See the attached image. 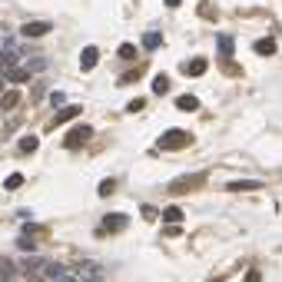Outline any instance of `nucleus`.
Returning <instances> with one entry per match:
<instances>
[{"label": "nucleus", "instance_id": "f257e3e1", "mask_svg": "<svg viewBox=\"0 0 282 282\" xmlns=\"http://www.w3.org/2000/svg\"><path fill=\"white\" fill-rule=\"evenodd\" d=\"M199 186H206V173H193V176H179V179L169 183V193L173 196H186V193H196Z\"/></svg>", "mask_w": 282, "mask_h": 282}, {"label": "nucleus", "instance_id": "f03ea898", "mask_svg": "<svg viewBox=\"0 0 282 282\" xmlns=\"http://www.w3.org/2000/svg\"><path fill=\"white\" fill-rule=\"evenodd\" d=\"M156 143H159V150H186V146L193 143V133H186V130H166Z\"/></svg>", "mask_w": 282, "mask_h": 282}, {"label": "nucleus", "instance_id": "7ed1b4c3", "mask_svg": "<svg viewBox=\"0 0 282 282\" xmlns=\"http://www.w3.org/2000/svg\"><path fill=\"white\" fill-rule=\"evenodd\" d=\"M73 276L80 279V282H100V276H103V266L96 263V259H80V263L73 266Z\"/></svg>", "mask_w": 282, "mask_h": 282}, {"label": "nucleus", "instance_id": "20e7f679", "mask_svg": "<svg viewBox=\"0 0 282 282\" xmlns=\"http://www.w3.org/2000/svg\"><path fill=\"white\" fill-rule=\"evenodd\" d=\"M50 30H53L50 20H30V24L20 27V37H27V40H40V37H47Z\"/></svg>", "mask_w": 282, "mask_h": 282}, {"label": "nucleus", "instance_id": "39448f33", "mask_svg": "<svg viewBox=\"0 0 282 282\" xmlns=\"http://www.w3.org/2000/svg\"><path fill=\"white\" fill-rule=\"evenodd\" d=\"M87 139H93V126H76V130H70L67 136H63V146H67V150H76V146H83Z\"/></svg>", "mask_w": 282, "mask_h": 282}, {"label": "nucleus", "instance_id": "423d86ee", "mask_svg": "<svg viewBox=\"0 0 282 282\" xmlns=\"http://www.w3.org/2000/svg\"><path fill=\"white\" fill-rule=\"evenodd\" d=\"M126 223H130V216H123V213H110V216H103V226L96 229V236H107V232H119V229H126Z\"/></svg>", "mask_w": 282, "mask_h": 282}, {"label": "nucleus", "instance_id": "0eeeda50", "mask_svg": "<svg viewBox=\"0 0 282 282\" xmlns=\"http://www.w3.org/2000/svg\"><path fill=\"white\" fill-rule=\"evenodd\" d=\"M0 76H4L7 83H17V87H20V83L30 80V70H27V67H17V63H13V67H4V73H0Z\"/></svg>", "mask_w": 282, "mask_h": 282}, {"label": "nucleus", "instance_id": "6e6552de", "mask_svg": "<svg viewBox=\"0 0 282 282\" xmlns=\"http://www.w3.org/2000/svg\"><path fill=\"white\" fill-rule=\"evenodd\" d=\"M229 193H256V189H263V183L259 179H229Z\"/></svg>", "mask_w": 282, "mask_h": 282}, {"label": "nucleus", "instance_id": "1a4fd4ad", "mask_svg": "<svg viewBox=\"0 0 282 282\" xmlns=\"http://www.w3.org/2000/svg\"><path fill=\"white\" fill-rule=\"evenodd\" d=\"M47 269V259L44 256H30L24 259V266H20V276H33V272H44Z\"/></svg>", "mask_w": 282, "mask_h": 282}, {"label": "nucleus", "instance_id": "9d476101", "mask_svg": "<svg viewBox=\"0 0 282 282\" xmlns=\"http://www.w3.org/2000/svg\"><path fill=\"white\" fill-rule=\"evenodd\" d=\"M96 60H100V50H96V47H83V53H80V70H83V73H90V70L96 67Z\"/></svg>", "mask_w": 282, "mask_h": 282}, {"label": "nucleus", "instance_id": "9b49d317", "mask_svg": "<svg viewBox=\"0 0 282 282\" xmlns=\"http://www.w3.org/2000/svg\"><path fill=\"white\" fill-rule=\"evenodd\" d=\"M80 113H83V107H76V103H73V107H63V110L50 119V130H53V126H60V123H70V119L80 116Z\"/></svg>", "mask_w": 282, "mask_h": 282}, {"label": "nucleus", "instance_id": "f8f14e48", "mask_svg": "<svg viewBox=\"0 0 282 282\" xmlns=\"http://www.w3.org/2000/svg\"><path fill=\"white\" fill-rule=\"evenodd\" d=\"M20 276V269H17V263L13 259H0V282H10V279H17Z\"/></svg>", "mask_w": 282, "mask_h": 282}, {"label": "nucleus", "instance_id": "ddd939ff", "mask_svg": "<svg viewBox=\"0 0 282 282\" xmlns=\"http://www.w3.org/2000/svg\"><path fill=\"white\" fill-rule=\"evenodd\" d=\"M183 73H186V76H203V73H206V56H193V60L183 67Z\"/></svg>", "mask_w": 282, "mask_h": 282}, {"label": "nucleus", "instance_id": "4468645a", "mask_svg": "<svg viewBox=\"0 0 282 282\" xmlns=\"http://www.w3.org/2000/svg\"><path fill=\"white\" fill-rule=\"evenodd\" d=\"M63 276H67V269H63L60 263H47V269H44V279L47 282H60Z\"/></svg>", "mask_w": 282, "mask_h": 282}, {"label": "nucleus", "instance_id": "2eb2a0df", "mask_svg": "<svg viewBox=\"0 0 282 282\" xmlns=\"http://www.w3.org/2000/svg\"><path fill=\"white\" fill-rule=\"evenodd\" d=\"M176 110H186V113H196V110H199V100H196L193 93H186V96H179V100H176Z\"/></svg>", "mask_w": 282, "mask_h": 282}, {"label": "nucleus", "instance_id": "dca6fc26", "mask_svg": "<svg viewBox=\"0 0 282 282\" xmlns=\"http://www.w3.org/2000/svg\"><path fill=\"white\" fill-rule=\"evenodd\" d=\"M20 103V90H7L4 96H0V110H13Z\"/></svg>", "mask_w": 282, "mask_h": 282}, {"label": "nucleus", "instance_id": "f3484780", "mask_svg": "<svg viewBox=\"0 0 282 282\" xmlns=\"http://www.w3.org/2000/svg\"><path fill=\"white\" fill-rule=\"evenodd\" d=\"M163 219H166L169 226H179V223H183V209H179V206H166V209H163Z\"/></svg>", "mask_w": 282, "mask_h": 282}, {"label": "nucleus", "instance_id": "a211bd4d", "mask_svg": "<svg viewBox=\"0 0 282 282\" xmlns=\"http://www.w3.org/2000/svg\"><path fill=\"white\" fill-rule=\"evenodd\" d=\"M37 146H40V139H37V136H24V139H20V143H17V150L24 153V156H30V153L37 150Z\"/></svg>", "mask_w": 282, "mask_h": 282}, {"label": "nucleus", "instance_id": "6ab92c4d", "mask_svg": "<svg viewBox=\"0 0 282 282\" xmlns=\"http://www.w3.org/2000/svg\"><path fill=\"white\" fill-rule=\"evenodd\" d=\"M256 53H263V56H272L276 53V40H256V47H252Z\"/></svg>", "mask_w": 282, "mask_h": 282}, {"label": "nucleus", "instance_id": "aec40b11", "mask_svg": "<svg viewBox=\"0 0 282 282\" xmlns=\"http://www.w3.org/2000/svg\"><path fill=\"white\" fill-rule=\"evenodd\" d=\"M166 90H169V76H166V73H159V76H153V93H159V96H163V93H166Z\"/></svg>", "mask_w": 282, "mask_h": 282}, {"label": "nucleus", "instance_id": "412c9836", "mask_svg": "<svg viewBox=\"0 0 282 282\" xmlns=\"http://www.w3.org/2000/svg\"><path fill=\"white\" fill-rule=\"evenodd\" d=\"M232 47H236V44H232V37H219V53H223V60H226V63H229Z\"/></svg>", "mask_w": 282, "mask_h": 282}, {"label": "nucleus", "instance_id": "4be33fe9", "mask_svg": "<svg viewBox=\"0 0 282 282\" xmlns=\"http://www.w3.org/2000/svg\"><path fill=\"white\" fill-rule=\"evenodd\" d=\"M20 186H24V176H20V173H10L4 179V189H20Z\"/></svg>", "mask_w": 282, "mask_h": 282}, {"label": "nucleus", "instance_id": "5701e85b", "mask_svg": "<svg viewBox=\"0 0 282 282\" xmlns=\"http://www.w3.org/2000/svg\"><path fill=\"white\" fill-rule=\"evenodd\" d=\"M159 44H163V37H159V33H146V37H143V47H146V50H156Z\"/></svg>", "mask_w": 282, "mask_h": 282}, {"label": "nucleus", "instance_id": "b1692460", "mask_svg": "<svg viewBox=\"0 0 282 282\" xmlns=\"http://www.w3.org/2000/svg\"><path fill=\"white\" fill-rule=\"evenodd\" d=\"M119 60H133V56H136V47H133V44H119Z\"/></svg>", "mask_w": 282, "mask_h": 282}, {"label": "nucleus", "instance_id": "393cba45", "mask_svg": "<svg viewBox=\"0 0 282 282\" xmlns=\"http://www.w3.org/2000/svg\"><path fill=\"white\" fill-rule=\"evenodd\" d=\"M17 246H20V252H30V256H33V249H37L30 236H20V239H17Z\"/></svg>", "mask_w": 282, "mask_h": 282}, {"label": "nucleus", "instance_id": "a878e982", "mask_svg": "<svg viewBox=\"0 0 282 282\" xmlns=\"http://www.w3.org/2000/svg\"><path fill=\"white\" fill-rule=\"evenodd\" d=\"M199 17H206V20H213V17H216V10H213V4H206V0H203V4H199Z\"/></svg>", "mask_w": 282, "mask_h": 282}, {"label": "nucleus", "instance_id": "bb28decb", "mask_svg": "<svg viewBox=\"0 0 282 282\" xmlns=\"http://www.w3.org/2000/svg\"><path fill=\"white\" fill-rule=\"evenodd\" d=\"M139 213H143V219H159V216H163V213H159V209H153V206H143V209H139Z\"/></svg>", "mask_w": 282, "mask_h": 282}, {"label": "nucleus", "instance_id": "cd10ccee", "mask_svg": "<svg viewBox=\"0 0 282 282\" xmlns=\"http://www.w3.org/2000/svg\"><path fill=\"white\" fill-rule=\"evenodd\" d=\"M143 107H146V100H143V96H136V100H130V107H126V110H130V113H139Z\"/></svg>", "mask_w": 282, "mask_h": 282}, {"label": "nucleus", "instance_id": "c85d7f7f", "mask_svg": "<svg viewBox=\"0 0 282 282\" xmlns=\"http://www.w3.org/2000/svg\"><path fill=\"white\" fill-rule=\"evenodd\" d=\"M113 189H116V183H113V179H103L100 183V196H110Z\"/></svg>", "mask_w": 282, "mask_h": 282}, {"label": "nucleus", "instance_id": "c756f323", "mask_svg": "<svg viewBox=\"0 0 282 282\" xmlns=\"http://www.w3.org/2000/svg\"><path fill=\"white\" fill-rule=\"evenodd\" d=\"M47 67V60H40V56H37V60H30V70H44Z\"/></svg>", "mask_w": 282, "mask_h": 282}, {"label": "nucleus", "instance_id": "7c9ffc66", "mask_svg": "<svg viewBox=\"0 0 282 282\" xmlns=\"http://www.w3.org/2000/svg\"><path fill=\"white\" fill-rule=\"evenodd\" d=\"M246 282H259V272H256V269H249V272H246Z\"/></svg>", "mask_w": 282, "mask_h": 282}, {"label": "nucleus", "instance_id": "2f4dec72", "mask_svg": "<svg viewBox=\"0 0 282 282\" xmlns=\"http://www.w3.org/2000/svg\"><path fill=\"white\" fill-rule=\"evenodd\" d=\"M60 282H80V279H76V276H73V272H67V276H63Z\"/></svg>", "mask_w": 282, "mask_h": 282}, {"label": "nucleus", "instance_id": "473e14b6", "mask_svg": "<svg viewBox=\"0 0 282 282\" xmlns=\"http://www.w3.org/2000/svg\"><path fill=\"white\" fill-rule=\"evenodd\" d=\"M163 4H166V7H179L183 0H163Z\"/></svg>", "mask_w": 282, "mask_h": 282}, {"label": "nucleus", "instance_id": "72a5a7b5", "mask_svg": "<svg viewBox=\"0 0 282 282\" xmlns=\"http://www.w3.org/2000/svg\"><path fill=\"white\" fill-rule=\"evenodd\" d=\"M4 87H7V80H4V76H0V96H4V93H7V90H4Z\"/></svg>", "mask_w": 282, "mask_h": 282}, {"label": "nucleus", "instance_id": "f704fd0d", "mask_svg": "<svg viewBox=\"0 0 282 282\" xmlns=\"http://www.w3.org/2000/svg\"><path fill=\"white\" fill-rule=\"evenodd\" d=\"M30 282H47V279H30Z\"/></svg>", "mask_w": 282, "mask_h": 282}, {"label": "nucleus", "instance_id": "c9c22d12", "mask_svg": "<svg viewBox=\"0 0 282 282\" xmlns=\"http://www.w3.org/2000/svg\"><path fill=\"white\" fill-rule=\"evenodd\" d=\"M0 67H4V56H0Z\"/></svg>", "mask_w": 282, "mask_h": 282}, {"label": "nucleus", "instance_id": "e433bc0d", "mask_svg": "<svg viewBox=\"0 0 282 282\" xmlns=\"http://www.w3.org/2000/svg\"><path fill=\"white\" fill-rule=\"evenodd\" d=\"M213 282H219V279H213Z\"/></svg>", "mask_w": 282, "mask_h": 282}]
</instances>
